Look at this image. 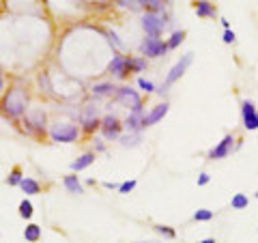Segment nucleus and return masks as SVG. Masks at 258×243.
Instances as JSON below:
<instances>
[{
	"label": "nucleus",
	"instance_id": "nucleus-30",
	"mask_svg": "<svg viewBox=\"0 0 258 243\" xmlns=\"http://www.w3.org/2000/svg\"><path fill=\"white\" fill-rule=\"evenodd\" d=\"M194 220L196 222H211L213 220V211L211 209H198L194 213Z\"/></svg>",
	"mask_w": 258,
	"mask_h": 243
},
{
	"label": "nucleus",
	"instance_id": "nucleus-38",
	"mask_svg": "<svg viewBox=\"0 0 258 243\" xmlns=\"http://www.w3.org/2000/svg\"><path fill=\"white\" fill-rule=\"evenodd\" d=\"M4 91V76H2V69H0V93Z\"/></svg>",
	"mask_w": 258,
	"mask_h": 243
},
{
	"label": "nucleus",
	"instance_id": "nucleus-4",
	"mask_svg": "<svg viewBox=\"0 0 258 243\" xmlns=\"http://www.w3.org/2000/svg\"><path fill=\"white\" fill-rule=\"evenodd\" d=\"M192 63H194V54H192V52L183 54V56L178 58V61L175 63V65H172V69H170V71H168L166 80H163V86H161V88H157V93H160L161 97L166 95V93L170 91V86H172V84H175V82H178L183 76H185V71H187V69H190V65H192Z\"/></svg>",
	"mask_w": 258,
	"mask_h": 243
},
{
	"label": "nucleus",
	"instance_id": "nucleus-15",
	"mask_svg": "<svg viewBox=\"0 0 258 243\" xmlns=\"http://www.w3.org/2000/svg\"><path fill=\"white\" fill-rule=\"evenodd\" d=\"M194 11L200 19H215L217 17V9L215 4L209 2V0H196L194 2Z\"/></svg>",
	"mask_w": 258,
	"mask_h": 243
},
{
	"label": "nucleus",
	"instance_id": "nucleus-27",
	"mask_svg": "<svg viewBox=\"0 0 258 243\" xmlns=\"http://www.w3.org/2000/svg\"><path fill=\"white\" fill-rule=\"evenodd\" d=\"M146 65H148V61L145 56H131V73L146 71Z\"/></svg>",
	"mask_w": 258,
	"mask_h": 243
},
{
	"label": "nucleus",
	"instance_id": "nucleus-22",
	"mask_svg": "<svg viewBox=\"0 0 258 243\" xmlns=\"http://www.w3.org/2000/svg\"><path fill=\"white\" fill-rule=\"evenodd\" d=\"M118 142L125 148H136L142 145V133H125V136L118 138Z\"/></svg>",
	"mask_w": 258,
	"mask_h": 243
},
{
	"label": "nucleus",
	"instance_id": "nucleus-36",
	"mask_svg": "<svg viewBox=\"0 0 258 243\" xmlns=\"http://www.w3.org/2000/svg\"><path fill=\"white\" fill-rule=\"evenodd\" d=\"M93 146H95V153H103V151H106V142H103L101 138H95V140H93Z\"/></svg>",
	"mask_w": 258,
	"mask_h": 243
},
{
	"label": "nucleus",
	"instance_id": "nucleus-6",
	"mask_svg": "<svg viewBox=\"0 0 258 243\" xmlns=\"http://www.w3.org/2000/svg\"><path fill=\"white\" fill-rule=\"evenodd\" d=\"M114 99H116V103H121V106L129 108V110H142V97L140 93L136 91V88L131 86H118L116 93H114Z\"/></svg>",
	"mask_w": 258,
	"mask_h": 243
},
{
	"label": "nucleus",
	"instance_id": "nucleus-35",
	"mask_svg": "<svg viewBox=\"0 0 258 243\" xmlns=\"http://www.w3.org/2000/svg\"><path fill=\"white\" fill-rule=\"evenodd\" d=\"M209 181H211V175H209V172H200V175H198V185H200V187L209 185Z\"/></svg>",
	"mask_w": 258,
	"mask_h": 243
},
{
	"label": "nucleus",
	"instance_id": "nucleus-2",
	"mask_svg": "<svg viewBox=\"0 0 258 243\" xmlns=\"http://www.w3.org/2000/svg\"><path fill=\"white\" fill-rule=\"evenodd\" d=\"M22 123H24V131H26L28 136H34L41 140L48 133V116H46V112H43V108H32L31 112H26Z\"/></svg>",
	"mask_w": 258,
	"mask_h": 243
},
{
	"label": "nucleus",
	"instance_id": "nucleus-9",
	"mask_svg": "<svg viewBox=\"0 0 258 243\" xmlns=\"http://www.w3.org/2000/svg\"><path fill=\"white\" fill-rule=\"evenodd\" d=\"M108 71L116 80H125L129 73H131V56H125V54L112 56V61L108 63Z\"/></svg>",
	"mask_w": 258,
	"mask_h": 243
},
{
	"label": "nucleus",
	"instance_id": "nucleus-42",
	"mask_svg": "<svg viewBox=\"0 0 258 243\" xmlns=\"http://www.w3.org/2000/svg\"><path fill=\"white\" fill-rule=\"evenodd\" d=\"M254 196H256V200H258V192H256V194H254Z\"/></svg>",
	"mask_w": 258,
	"mask_h": 243
},
{
	"label": "nucleus",
	"instance_id": "nucleus-37",
	"mask_svg": "<svg viewBox=\"0 0 258 243\" xmlns=\"http://www.w3.org/2000/svg\"><path fill=\"white\" fill-rule=\"evenodd\" d=\"M103 187H106V190H118V187H121V183H112V181H106V183H103Z\"/></svg>",
	"mask_w": 258,
	"mask_h": 243
},
{
	"label": "nucleus",
	"instance_id": "nucleus-18",
	"mask_svg": "<svg viewBox=\"0 0 258 243\" xmlns=\"http://www.w3.org/2000/svg\"><path fill=\"white\" fill-rule=\"evenodd\" d=\"M63 185H64V190L69 192V194H82L84 192V183L78 178V175H67L63 178Z\"/></svg>",
	"mask_w": 258,
	"mask_h": 243
},
{
	"label": "nucleus",
	"instance_id": "nucleus-8",
	"mask_svg": "<svg viewBox=\"0 0 258 243\" xmlns=\"http://www.w3.org/2000/svg\"><path fill=\"white\" fill-rule=\"evenodd\" d=\"M99 131H101V136H103V140H118L121 138V133H123V123H121V118L116 116V114H106V116L101 118V127H99Z\"/></svg>",
	"mask_w": 258,
	"mask_h": 243
},
{
	"label": "nucleus",
	"instance_id": "nucleus-20",
	"mask_svg": "<svg viewBox=\"0 0 258 243\" xmlns=\"http://www.w3.org/2000/svg\"><path fill=\"white\" fill-rule=\"evenodd\" d=\"M140 2H142V11H146V13L160 16V13L166 11V2L163 0H140Z\"/></svg>",
	"mask_w": 258,
	"mask_h": 243
},
{
	"label": "nucleus",
	"instance_id": "nucleus-21",
	"mask_svg": "<svg viewBox=\"0 0 258 243\" xmlns=\"http://www.w3.org/2000/svg\"><path fill=\"white\" fill-rule=\"evenodd\" d=\"M41 226L34 224V222H31L26 228H24V239H26V243H37L39 239H41Z\"/></svg>",
	"mask_w": 258,
	"mask_h": 243
},
{
	"label": "nucleus",
	"instance_id": "nucleus-19",
	"mask_svg": "<svg viewBox=\"0 0 258 243\" xmlns=\"http://www.w3.org/2000/svg\"><path fill=\"white\" fill-rule=\"evenodd\" d=\"M19 190H22L26 196H34L41 192V185H39V181H34L32 177H24L22 183H19Z\"/></svg>",
	"mask_w": 258,
	"mask_h": 243
},
{
	"label": "nucleus",
	"instance_id": "nucleus-28",
	"mask_svg": "<svg viewBox=\"0 0 258 243\" xmlns=\"http://www.w3.org/2000/svg\"><path fill=\"white\" fill-rule=\"evenodd\" d=\"M247 205H250V198H247L245 194H241V192L232 196V200H230L232 209H247Z\"/></svg>",
	"mask_w": 258,
	"mask_h": 243
},
{
	"label": "nucleus",
	"instance_id": "nucleus-32",
	"mask_svg": "<svg viewBox=\"0 0 258 243\" xmlns=\"http://www.w3.org/2000/svg\"><path fill=\"white\" fill-rule=\"evenodd\" d=\"M136 185H138V181H136V178H129V181L121 183V187H118V192H121V194H131V192L136 190Z\"/></svg>",
	"mask_w": 258,
	"mask_h": 243
},
{
	"label": "nucleus",
	"instance_id": "nucleus-14",
	"mask_svg": "<svg viewBox=\"0 0 258 243\" xmlns=\"http://www.w3.org/2000/svg\"><path fill=\"white\" fill-rule=\"evenodd\" d=\"M168 112H170V103L168 101H161V103H157V106H153L151 112H146V116H145V130L146 127L157 125V123H161Z\"/></svg>",
	"mask_w": 258,
	"mask_h": 243
},
{
	"label": "nucleus",
	"instance_id": "nucleus-17",
	"mask_svg": "<svg viewBox=\"0 0 258 243\" xmlns=\"http://www.w3.org/2000/svg\"><path fill=\"white\" fill-rule=\"evenodd\" d=\"M97 160V153L95 151H88V153H84V155H80L78 160H73L71 162V170L73 172H82V170H86L88 166H93Z\"/></svg>",
	"mask_w": 258,
	"mask_h": 243
},
{
	"label": "nucleus",
	"instance_id": "nucleus-11",
	"mask_svg": "<svg viewBox=\"0 0 258 243\" xmlns=\"http://www.w3.org/2000/svg\"><path fill=\"white\" fill-rule=\"evenodd\" d=\"M241 121L247 131L258 130V110H256L254 101H250V99H243L241 101Z\"/></svg>",
	"mask_w": 258,
	"mask_h": 243
},
{
	"label": "nucleus",
	"instance_id": "nucleus-7",
	"mask_svg": "<svg viewBox=\"0 0 258 243\" xmlns=\"http://www.w3.org/2000/svg\"><path fill=\"white\" fill-rule=\"evenodd\" d=\"M140 52L145 54V58H161L166 56L170 49H168V43L160 37H145L140 43Z\"/></svg>",
	"mask_w": 258,
	"mask_h": 243
},
{
	"label": "nucleus",
	"instance_id": "nucleus-16",
	"mask_svg": "<svg viewBox=\"0 0 258 243\" xmlns=\"http://www.w3.org/2000/svg\"><path fill=\"white\" fill-rule=\"evenodd\" d=\"M116 84L112 82H97L91 86V95L95 99H103V97H114V93H116Z\"/></svg>",
	"mask_w": 258,
	"mask_h": 243
},
{
	"label": "nucleus",
	"instance_id": "nucleus-40",
	"mask_svg": "<svg viewBox=\"0 0 258 243\" xmlns=\"http://www.w3.org/2000/svg\"><path fill=\"white\" fill-rule=\"evenodd\" d=\"M198 243H217L215 239H211V237H209V239H202V241H198Z\"/></svg>",
	"mask_w": 258,
	"mask_h": 243
},
{
	"label": "nucleus",
	"instance_id": "nucleus-25",
	"mask_svg": "<svg viewBox=\"0 0 258 243\" xmlns=\"http://www.w3.org/2000/svg\"><path fill=\"white\" fill-rule=\"evenodd\" d=\"M185 41V31H175L170 34V39H168V49H177V48H181V43Z\"/></svg>",
	"mask_w": 258,
	"mask_h": 243
},
{
	"label": "nucleus",
	"instance_id": "nucleus-3",
	"mask_svg": "<svg viewBox=\"0 0 258 243\" xmlns=\"http://www.w3.org/2000/svg\"><path fill=\"white\" fill-rule=\"evenodd\" d=\"M80 127L76 125V123H69V121H58L54 123L52 127H49V138H52L54 142H58V145H73V142H78V138H80Z\"/></svg>",
	"mask_w": 258,
	"mask_h": 243
},
{
	"label": "nucleus",
	"instance_id": "nucleus-29",
	"mask_svg": "<svg viewBox=\"0 0 258 243\" xmlns=\"http://www.w3.org/2000/svg\"><path fill=\"white\" fill-rule=\"evenodd\" d=\"M153 230L157 232V235H161V237H166V239H175L177 237V230L172 226H163V224H155L153 226Z\"/></svg>",
	"mask_w": 258,
	"mask_h": 243
},
{
	"label": "nucleus",
	"instance_id": "nucleus-33",
	"mask_svg": "<svg viewBox=\"0 0 258 243\" xmlns=\"http://www.w3.org/2000/svg\"><path fill=\"white\" fill-rule=\"evenodd\" d=\"M108 39H110V43H114V48H118V49H123L125 48V43L118 39V34L116 32H108Z\"/></svg>",
	"mask_w": 258,
	"mask_h": 243
},
{
	"label": "nucleus",
	"instance_id": "nucleus-12",
	"mask_svg": "<svg viewBox=\"0 0 258 243\" xmlns=\"http://www.w3.org/2000/svg\"><path fill=\"white\" fill-rule=\"evenodd\" d=\"M145 108L142 110H131L127 114V118L123 121V130L127 133H142L145 130Z\"/></svg>",
	"mask_w": 258,
	"mask_h": 243
},
{
	"label": "nucleus",
	"instance_id": "nucleus-10",
	"mask_svg": "<svg viewBox=\"0 0 258 243\" xmlns=\"http://www.w3.org/2000/svg\"><path fill=\"white\" fill-rule=\"evenodd\" d=\"M235 140L237 138L232 136V133H226L224 138H222L220 142H217L213 148H209V153H207V160L215 162V160H224L228 157L230 153H235Z\"/></svg>",
	"mask_w": 258,
	"mask_h": 243
},
{
	"label": "nucleus",
	"instance_id": "nucleus-41",
	"mask_svg": "<svg viewBox=\"0 0 258 243\" xmlns=\"http://www.w3.org/2000/svg\"><path fill=\"white\" fill-rule=\"evenodd\" d=\"M136 243H161V241H136Z\"/></svg>",
	"mask_w": 258,
	"mask_h": 243
},
{
	"label": "nucleus",
	"instance_id": "nucleus-24",
	"mask_svg": "<svg viewBox=\"0 0 258 243\" xmlns=\"http://www.w3.org/2000/svg\"><path fill=\"white\" fill-rule=\"evenodd\" d=\"M17 213H19V217H24V220H31L32 213H34L32 202L28 200V198H24V200L19 202V207H17Z\"/></svg>",
	"mask_w": 258,
	"mask_h": 243
},
{
	"label": "nucleus",
	"instance_id": "nucleus-39",
	"mask_svg": "<svg viewBox=\"0 0 258 243\" xmlns=\"http://www.w3.org/2000/svg\"><path fill=\"white\" fill-rule=\"evenodd\" d=\"M222 26H224V31H230V22L228 19H222Z\"/></svg>",
	"mask_w": 258,
	"mask_h": 243
},
{
	"label": "nucleus",
	"instance_id": "nucleus-26",
	"mask_svg": "<svg viewBox=\"0 0 258 243\" xmlns=\"http://www.w3.org/2000/svg\"><path fill=\"white\" fill-rule=\"evenodd\" d=\"M116 4L121 9L131 11V13H140L142 11V2H140V0H116Z\"/></svg>",
	"mask_w": 258,
	"mask_h": 243
},
{
	"label": "nucleus",
	"instance_id": "nucleus-34",
	"mask_svg": "<svg viewBox=\"0 0 258 243\" xmlns=\"http://www.w3.org/2000/svg\"><path fill=\"white\" fill-rule=\"evenodd\" d=\"M222 41H224L226 46L235 43V41H237V34H235V31H224V37H222Z\"/></svg>",
	"mask_w": 258,
	"mask_h": 243
},
{
	"label": "nucleus",
	"instance_id": "nucleus-1",
	"mask_svg": "<svg viewBox=\"0 0 258 243\" xmlns=\"http://www.w3.org/2000/svg\"><path fill=\"white\" fill-rule=\"evenodd\" d=\"M0 110L4 116L9 118H22L28 112V93L22 86H13L9 88V93L4 95L2 103H0Z\"/></svg>",
	"mask_w": 258,
	"mask_h": 243
},
{
	"label": "nucleus",
	"instance_id": "nucleus-31",
	"mask_svg": "<svg viewBox=\"0 0 258 243\" xmlns=\"http://www.w3.org/2000/svg\"><path fill=\"white\" fill-rule=\"evenodd\" d=\"M138 86L142 88V91L146 93V95H151V93H157V86L153 84L151 80H145V78H138Z\"/></svg>",
	"mask_w": 258,
	"mask_h": 243
},
{
	"label": "nucleus",
	"instance_id": "nucleus-23",
	"mask_svg": "<svg viewBox=\"0 0 258 243\" xmlns=\"http://www.w3.org/2000/svg\"><path fill=\"white\" fill-rule=\"evenodd\" d=\"M22 178H24L22 168H19V166H16L11 172H9V177L4 178V183H7V185H11V187H19V183H22Z\"/></svg>",
	"mask_w": 258,
	"mask_h": 243
},
{
	"label": "nucleus",
	"instance_id": "nucleus-13",
	"mask_svg": "<svg viewBox=\"0 0 258 243\" xmlns=\"http://www.w3.org/2000/svg\"><path fill=\"white\" fill-rule=\"evenodd\" d=\"M140 24H142V28H145L146 37H160L163 32V28H166L163 26V19L160 16H155V13H145Z\"/></svg>",
	"mask_w": 258,
	"mask_h": 243
},
{
	"label": "nucleus",
	"instance_id": "nucleus-5",
	"mask_svg": "<svg viewBox=\"0 0 258 243\" xmlns=\"http://www.w3.org/2000/svg\"><path fill=\"white\" fill-rule=\"evenodd\" d=\"M101 127V118H99V106L97 103H86L84 110L80 112V130L84 133H95Z\"/></svg>",
	"mask_w": 258,
	"mask_h": 243
}]
</instances>
